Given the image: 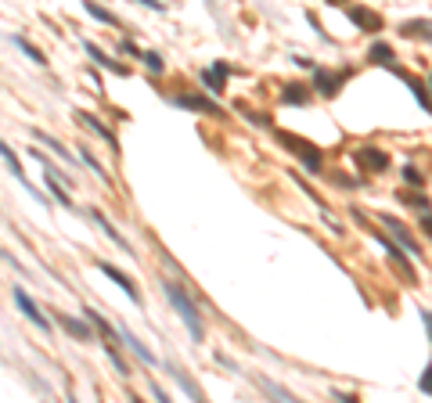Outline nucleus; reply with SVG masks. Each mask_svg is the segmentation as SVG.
<instances>
[{"instance_id": "1", "label": "nucleus", "mask_w": 432, "mask_h": 403, "mask_svg": "<svg viewBox=\"0 0 432 403\" xmlns=\"http://www.w3.org/2000/svg\"><path fill=\"white\" fill-rule=\"evenodd\" d=\"M162 288H166V299L177 306V313H180V321L188 324V331H191V338L195 342H202L205 338V324H202V317H198V306L188 299V292H184V288L177 284V281H166V284H162Z\"/></svg>"}, {"instance_id": "2", "label": "nucleus", "mask_w": 432, "mask_h": 403, "mask_svg": "<svg viewBox=\"0 0 432 403\" xmlns=\"http://www.w3.org/2000/svg\"><path fill=\"white\" fill-rule=\"evenodd\" d=\"M0 158L8 162V169H11V177H15V181H18V184H22V188H26V191H29V195H33L36 202H47V198H43V191H40V188H36V184H33L29 177H26V169H22V162H18L15 148H8V141H0Z\"/></svg>"}, {"instance_id": "3", "label": "nucleus", "mask_w": 432, "mask_h": 403, "mask_svg": "<svg viewBox=\"0 0 432 403\" xmlns=\"http://www.w3.org/2000/svg\"><path fill=\"white\" fill-rule=\"evenodd\" d=\"M15 303H18V310H22V313H26V317H29V321H33L36 328H43V335L50 331V321H47L43 313H40V306L33 303V296L26 292V288H15Z\"/></svg>"}, {"instance_id": "4", "label": "nucleus", "mask_w": 432, "mask_h": 403, "mask_svg": "<svg viewBox=\"0 0 432 403\" xmlns=\"http://www.w3.org/2000/svg\"><path fill=\"white\" fill-rule=\"evenodd\" d=\"M285 141H288L292 151H299V158L306 162V173H320V151H317L313 144H306V141H299V137H285Z\"/></svg>"}, {"instance_id": "5", "label": "nucleus", "mask_w": 432, "mask_h": 403, "mask_svg": "<svg viewBox=\"0 0 432 403\" xmlns=\"http://www.w3.org/2000/svg\"><path fill=\"white\" fill-rule=\"evenodd\" d=\"M97 267H101V274H108V277H112V281H116V284L123 288V292H126V296H130V299H134L137 306L144 303V299H141V292H137V284H134V281H130V277H126V274H123L119 267H112V263H97Z\"/></svg>"}, {"instance_id": "6", "label": "nucleus", "mask_w": 432, "mask_h": 403, "mask_svg": "<svg viewBox=\"0 0 432 403\" xmlns=\"http://www.w3.org/2000/svg\"><path fill=\"white\" fill-rule=\"evenodd\" d=\"M83 47H87V54L94 58V62H97L101 69H108V72H116V76H126V65H119V62H112V58H108V54H104V50H101V47L94 43V40H87Z\"/></svg>"}, {"instance_id": "7", "label": "nucleus", "mask_w": 432, "mask_h": 403, "mask_svg": "<svg viewBox=\"0 0 432 403\" xmlns=\"http://www.w3.org/2000/svg\"><path fill=\"white\" fill-rule=\"evenodd\" d=\"M116 335L123 338V345H126V350H134V353H137V357H141L144 364H155V353L148 350V345H144V342H141L137 335H130L126 328H116Z\"/></svg>"}, {"instance_id": "8", "label": "nucleus", "mask_w": 432, "mask_h": 403, "mask_svg": "<svg viewBox=\"0 0 432 403\" xmlns=\"http://www.w3.org/2000/svg\"><path fill=\"white\" fill-rule=\"evenodd\" d=\"M80 119H83V123H87V127H90V130H94V134H97V137H101V141H104L108 148H112V151H119V141H116V134L108 130V127H104L101 119H94L90 112H80Z\"/></svg>"}, {"instance_id": "9", "label": "nucleus", "mask_w": 432, "mask_h": 403, "mask_svg": "<svg viewBox=\"0 0 432 403\" xmlns=\"http://www.w3.org/2000/svg\"><path fill=\"white\" fill-rule=\"evenodd\" d=\"M58 324H62V328H65L69 335H76L80 342H90V338H94V331H90V321L83 324V321H76V317H69V313H62V317H58Z\"/></svg>"}, {"instance_id": "10", "label": "nucleus", "mask_w": 432, "mask_h": 403, "mask_svg": "<svg viewBox=\"0 0 432 403\" xmlns=\"http://www.w3.org/2000/svg\"><path fill=\"white\" fill-rule=\"evenodd\" d=\"M90 220H94V223H97V227H101V230H104V235H108V238H112V242H116L119 249H126V252H130V242H126V238L119 235V230H116L112 223H108V220L101 216V209H90Z\"/></svg>"}, {"instance_id": "11", "label": "nucleus", "mask_w": 432, "mask_h": 403, "mask_svg": "<svg viewBox=\"0 0 432 403\" xmlns=\"http://www.w3.org/2000/svg\"><path fill=\"white\" fill-rule=\"evenodd\" d=\"M224 80H227V65H224V62L202 72V83H205V90H216V94L224 90Z\"/></svg>"}, {"instance_id": "12", "label": "nucleus", "mask_w": 432, "mask_h": 403, "mask_svg": "<svg viewBox=\"0 0 432 403\" xmlns=\"http://www.w3.org/2000/svg\"><path fill=\"white\" fill-rule=\"evenodd\" d=\"M43 184L50 188V195L58 198V205H65V209H72V198L65 195V188H62V181L54 177V169H43Z\"/></svg>"}, {"instance_id": "13", "label": "nucleus", "mask_w": 432, "mask_h": 403, "mask_svg": "<svg viewBox=\"0 0 432 403\" xmlns=\"http://www.w3.org/2000/svg\"><path fill=\"white\" fill-rule=\"evenodd\" d=\"M357 162H367L371 169H386V166H389V155L374 151V148H360V151H357Z\"/></svg>"}, {"instance_id": "14", "label": "nucleus", "mask_w": 432, "mask_h": 403, "mask_svg": "<svg viewBox=\"0 0 432 403\" xmlns=\"http://www.w3.org/2000/svg\"><path fill=\"white\" fill-rule=\"evenodd\" d=\"M350 15H353V22H357L360 29H371V33H374V29H382V18H378L374 11H364V8H353Z\"/></svg>"}, {"instance_id": "15", "label": "nucleus", "mask_w": 432, "mask_h": 403, "mask_svg": "<svg viewBox=\"0 0 432 403\" xmlns=\"http://www.w3.org/2000/svg\"><path fill=\"white\" fill-rule=\"evenodd\" d=\"M173 104H180V108H198V112H205V115H216V112H220V104H212V101H205V97H177Z\"/></svg>"}, {"instance_id": "16", "label": "nucleus", "mask_w": 432, "mask_h": 403, "mask_svg": "<svg viewBox=\"0 0 432 403\" xmlns=\"http://www.w3.org/2000/svg\"><path fill=\"white\" fill-rule=\"evenodd\" d=\"M83 8H87V15H90V18H97L101 26H119V18H116L112 11H104L101 4H94V0H87V4H83Z\"/></svg>"}, {"instance_id": "17", "label": "nucleus", "mask_w": 432, "mask_h": 403, "mask_svg": "<svg viewBox=\"0 0 432 403\" xmlns=\"http://www.w3.org/2000/svg\"><path fill=\"white\" fill-rule=\"evenodd\" d=\"M386 227H389V230H393V235H396V238H400V242H404V245H407V249H411L414 256H418V242H414V238L407 235V227H404L400 220H389V216H386Z\"/></svg>"}, {"instance_id": "18", "label": "nucleus", "mask_w": 432, "mask_h": 403, "mask_svg": "<svg viewBox=\"0 0 432 403\" xmlns=\"http://www.w3.org/2000/svg\"><path fill=\"white\" fill-rule=\"evenodd\" d=\"M350 72H339V76H328V72H317V90L320 94H335L339 90V80H346Z\"/></svg>"}, {"instance_id": "19", "label": "nucleus", "mask_w": 432, "mask_h": 403, "mask_svg": "<svg viewBox=\"0 0 432 403\" xmlns=\"http://www.w3.org/2000/svg\"><path fill=\"white\" fill-rule=\"evenodd\" d=\"M36 141H43V144H47V148H50L54 155H58V158H65V162H72V151H69V148H65L62 141H54L50 134H40V130H36Z\"/></svg>"}, {"instance_id": "20", "label": "nucleus", "mask_w": 432, "mask_h": 403, "mask_svg": "<svg viewBox=\"0 0 432 403\" xmlns=\"http://www.w3.org/2000/svg\"><path fill=\"white\" fill-rule=\"evenodd\" d=\"M15 47H22V54L29 58V62H36V65H43V62H47V58H43V54H40V50H36V47H33V43H29L22 33L15 36Z\"/></svg>"}, {"instance_id": "21", "label": "nucleus", "mask_w": 432, "mask_h": 403, "mask_svg": "<svg viewBox=\"0 0 432 403\" xmlns=\"http://www.w3.org/2000/svg\"><path fill=\"white\" fill-rule=\"evenodd\" d=\"M371 62H378V65H393V50H389L386 43H374V47H371Z\"/></svg>"}, {"instance_id": "22", "label": "nucleus", "mask_w": 432, "mask_h": 403, "mask_svg": "<svg viewBox=\"0 0 432 403\" xmlns=\"http://www.w3.org/2000/svg\"><path fill=\"white\" fill-rule=\"evenodd\" d=\"M83 317H87V321H90L101 335H116V328H108V324H104V317H101L97 310H90V306H87V310H83Z\"/></svg>"}, {"instance_id": "23", "label": "nucleus", "mask_w": 432, "mask_h": 403, "mask_svg": "<svg viewBox=\"0 0 432 403\" xmlns=\"http://www.w3.org/2000/svg\"><path fill=\"white\" fill-rule=\"evenodd\" d=\"M306 97V87H285V104H303Z\"/></svg>"}, {"instance_id": "24", "label": "nucleus", "mask_w": 432, "mask_h": 403, "mask_svg": "<svg viewBox=\"0 0 432 403\" xmlns=\"http://www.w3.org/2000/svg\"><path fill=\"white\" fill-rule=\"evenodd\" d=\"M80 158H83V162H87L90 169H94V177H101V181H108V173H104V166H101V162H97V158H94V155H90L87 148L80 151Z\"/></svg>"}, {"instance_id": "25", "label": "nucleus", "mask_w": 432, "mask_h": 403, "mask_svg": "<svg viewBox=\"0 0 432 403\" xmlns=\"http://www.w3.org/2000/svg\"><path fill=\"white\" fill-rule=\"evenodd\" d=\"M141 62H144L151 72H162V65H166V62L158 58V50H144V54H141Z\"/></svg>"}, {"instance_id": "26", "label": "nucleus", "mask_w": 432, "mask_h": 403, "mask_svg": "<svg viewBox=\"0 0 432 403\" xmlns=\"http://www.w3.org/2000/svg\"><path fill=\"white\" fill-rule=\"evenodd\" d=\"M382 245H386V252H389V259H396V263H400V267H404V270L411 274V267H407V256H404V252H400V249H396V245H393L389 238H382Z\"/></svg>"}, {"instance_id": "27", "label": "nucleus", "mask_w": 432, "mask_h": 403, "mask_svg": "<svg viewBox=\"0 0 432 403\" xmlns=\"http://www.w3.org/2000/svg\"><path fill=\"white\" fill-rule=\"evenodd\" d=\"M407 87H411V94H414V97L421 101V108H425V112H432V101H428L425 87H421V83H414V80H407Z\"/></svg>"}, {"instance_id": "28", "label": "nucleus", "mask_w": 432, "mask_h": 403, "mask_svg": "<svg viewBox=\"0 0 432 403\" xmlns=\"http://www.w3.org/2000/svg\"><path fill=\"white\" fill-rule=\"evenodd\" d=\"M404 33H411V36H414V33L432 36V22H407V26H404Z\"/></svg>"}, {"instance_id": "29", "label": "nucleus", "mask_w": 432, "mask_h": 403, "mask_svg": "<svg viewBox=\"0 0 432 403\" xmlns=\"http://www.w3.org/2000/svg\"><path fill=\"white\" fill-rule=\"evenodd\" d=\"M404 181H407V184H418V188H421V181H425V177H421V173H418L414 166H404Z\"/></svg>"}, {"instance_id": "30", "label": "nucleus", "mask_w": 432, "mask_h": 403, "mask_svg": "<svg viewBox=\"0 0 432 403\" xmlns=\"http://www.w3.org/2000/svg\"><path fill=\"white\" fill-rule=\"evenodd\" d=\"M108 360H112V364H116V371H119V375H130V367H126L123 360H119V353L112 350V345H108Z\"/></svg>"}, {"instance_id": "31", "label": "nucleus", "mask_w": 432, "mask_h": 403, "mask_svg": "<svg viewBox=\"0 0 432 403\" xmlns=\"http://www.w3.org/2000/svg\"><path fill=\"white\" fill-rule=\"evenodd\" d=\"M137 4H144V8H151V11H166V4H162V0H137Z\"/></svg>"}, {"instance_id": "32", "label": "nucleus", "mask_w": 432, "mask_h": 403, "mask_svg": "<svg viewBox=\"0 0 432 403\" xmlns=\"http://www.w3.org/2000/svg\"><path fill=\"white\" fill-rule=\"evenodd\" d=\"M421 392H432V367L421 375Z\"/></svg>"}, {"instance_id": "33", "label": "nucleus", "mask_w": 432, "mask_h": 403, "mask_svg": "<svg viewBox=\"0 0 432 403\" xmlns=\"http://www.w3.org/2000/svg\"><path fill=\"white\" fill-rule=\"evenodd\" d=\"M421 321H425V331H428V342H432V313L421 310Z\"/></svg>"}, {"instance_id": "34", "label": "nucleus", "mask_w": 432, "mask_h": 403, "mask_svg": "<svg viewBox=\"0 0 432 403\" xmlns=\"http://www.w3.org/2000/svg\"><path fill=\"white\" fill-rule=\"evenodd\" d=\"M421 227H425V235H428V238H432V216H428V213H425V216H421Z\"/></svg>"}, {"instance_id": "35", "label": "nucleus", "mask_w": 432, "mask_h": 403, "mask_svg": "<svg viewBox=\"0 0 432 403\" xmlns=\"http://www.w3.org/2000/svg\"><path fill=\"white\" fill-rule=\"evenodd\" d=\"M0 259H8V263H15V267H18V270H22V263H18V259H15V256H8V252H4V249H0Z\"/></svg>"}, {"instance_id": "36", "label": "nucleus", "mask_w": 432, "mask_h": 403, "mask_svg": "<svg viewBox=\"0 0 432 403\" xmlns=\"http://www.w3.org/2000/svg\"><path fill=\"white\" fill-rule=\"evenodd\" d=\"M428 83H432V80H428Z\"/></svg>"}]
</instances>
